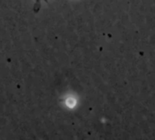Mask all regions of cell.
Masks as SVG:
<instances>
[{"instance_id":"obj_2","label":"cell","mask_w":155,"mask_h":140,"mask_svg":"<svg viewBox=\"0 0 155 140\" xmlns=\"http://www.w3.org/2000/svg\"><path fill=\"white\" fill-rule=\"evenodd\" d=\"M48 1H50V0H47V2H48Z\"/></svg>"},{"instance_id":"obj_1","label":"cell","mask_w":155,"mask_h":140,"mask_svg":"<svg viewBox=\"0 0 155 140\" xmlns=\"http://www.w3.org/2000/svg\"><path fill=\"white\" fill-rule=\"evenodd\" d=\"M43 2H47V0H34L33 9H34V12L35 13H38L39 12V10L41 9V6H42Z\"/></svg>"}]
</instances>
